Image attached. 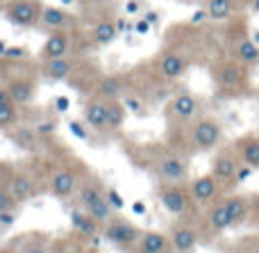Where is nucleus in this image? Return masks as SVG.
<instances>
[{
  "label": "nucleus",
  "instance_id": "obj_1",
  "mask_svg": "<svg viewBox=\"0 0 259 253\" xmlns=\"http://www.w3.org/2000/svg\"><path fill=\"white\" fill-rule=\"evenodd\" d=\"M211 78H214V85L216 91L225 98H234V96H241L248 91V66L239 64L237 59L232 57H225L214 62L211 66Z\"/></svg>",
  "mask_w": 259,
  "mask_h": 253
},
{
  "label": "nucleus",
  "instance_id": "obj_2",
  "mask_svg": "<svg viewBox=\"0 0 259 253\" xmlns=\"http://www.w3.org/2000/svg\"><path fill=\"white\" fill-rule=\"evenodd\" d=\"M184 139H187V149L191 153H207L221 146L223 141V126L219 119L214 117H198L184 128Z\"/></svg>",
  "mask_w": 259,
  "mask_h": 253
},
{
  "label": "nucleus",
  "instance_id": "obj_3",
  "mask_svg": "<svg viewBox=\"0 0 259 253\" xmlns=\"http://www.w3.org/2000/svg\"><path fill=\"white\" fill-rule=\"evenodd\" d=\"M150 169L159 178V183H173V185L189 183V160L175 149H161L159 153L152 155Z\"/></svg>",
  "mask_w": 259,
  "mask_h": 253
},
{
  "label": "nucleus",
  "instance_id": "obj_4",
  "mask_svg": "<svg viewBox=\"0 0 259 253\" xmlns=\"http://www.w3.org/2000/svg\"><path fill=\"white\" fill-rule=\"evenodd\" d=\"M157 199H159V205L175 217L178 222H184V219L193 217L196 212V203H193L191 194L187 190V183L184 185H173V183H159L157 187Z\"/></svg>",
  "mask_w": 259,
  "mask_h": 253
},
{
  "label": "nucleus",
  "instance_id": "obj_5",
  "mask_svg": "<svg viewBox=\"0 0 259 253\" xmlns=\"http://www.w3.org/2000/svg\"><path fill=\"white\" fill-rule=\"evenodd\" d=\"M77 199H80L82 210H84L91 219H96V222L100 224V228H103L105 222H109V219L114 217V210L107 201V194H105V190L96 180L82 183L80 192H77Z\"/></svg>",
  "mask_w": 259,
  "mask_h": 253
},
{
  "label": "nucleus",
  "instance_id": "obj_6",
  "mask_svg": "<svg viewBox=\"0 0 259 253\" xmlns=\"http://www.w3.org/2000/svg\"><path fill=\"white\" fill-rule=\"evenodd\" d=\"M100 233H103L107 244L130 253L134 246H137V242H139V237H141L143 231L137 226V224L130 222V219H123V217H116V214H114L109 222L103 224Z\"/></svg>",
  "mask_w": 259,
  "mask_h": 253
},
{
  "label": "nucleus",
  "instance_id": "obj_7",
  "mask_svg": "<svg viewBox=\"0 0 259 253\" xmlns=\"http://www.w3.org/2000/svg\"><path fill=\"white\" fill-rule=\"evenodd\" d=\"M200 117V98L191 91H178L166 105V119L175 128H187Z\"/></svg>",
  "mask_w": 259,
  "mask_h": 253
},
{
  "label": "nucleus",
  "instance_id": "obj_8",
  "mask_svg": "<svg viewBox=\"0 0 259 253\" xmlns=\"http://www.w3.org/2000/svg\"><path fill=\"white\" fill-rule=\"evenodd\" d=\"M239 171H241V160H239L234 146H228V149H221L216 153L214 162H211V176L219 180V185L225 190H232V187L239 185Z\"/></svg>",
  "mask_w": 259,
  "mask_h": 253
},
{
  "label": "nucleus",
  "instance_id": "obj_9",
  "mask_svg": "<svg viewBox=\"0 0 259 253\" xmlns=\"http://www.w3.org/2000/svg\"><path fill=\"white\" fill-rule=\"evenodd\" d=\"M82 173L73 167H57L53 173H50V180H48V192L50 196L59 201H66L71 196H77L82 187Z\"/></svg>",
  "mask_w": 259,
  "mask_h": 253
},
{
  "label": "nucleus",
  "instance_id": "obj_10",
  "mask_svg": "<svg viewBox=\"0 0 259 253\" xmlns=\"http://www.w3.org/2000/svg\"><path fill=\"white\" fill-rule=\"evenodd\" d=\"M44 3L41 0H18V3H5L3 14L12 25L16 27H34L41 21Z\"/></svg>",
  "mask_w": 259,
  "mask_h": 253
},
{
  "label": "nucleus",
  "instance_id": "obj_11",
  "mask_svg": "<svg viewBox=\"0 0 259 253\" xmlns=\"http://www.w3.org/2000/svg\"><path fill=\"white\" fill-rule=\"evenodd\" d=\"M187 190H189V194H191L196 208H209L211 203H216V201L223 196V187L219 185V180H216L211 173L191 178V180L187 183Z\"/></svg>",
  "mask_w": 259,
  "mask_h": 253
},
{
  "label": "nucleus",
  "instance_id": "obj_12",
  "mask_svg": "<svg viewBox=\"0 0 259 253\" xmlns=\"http://www.w3.org/2000/svg\"><path fill=\"white\" fill-rule=\"evenodd\" d=\"M155 71L159 73L161 80L173 82L189 71V57L184 53H180V50L166 48L164 53H159V57L155 59Z\"/></svg>",
  "mask_w": 259,
  "mask_h": 253
},
{
  "label": "nucleus",
  "instance_id": "obj_13",
  "mask_svg": "<svg viewBox=\"0 0 259 253\" xmlns=\"http://www.w3.org/2000/svg\"><path fill=\"white\" fill-rule=\"evenodd\" d=\"M170 237V249L173 253H196L198 244H200V231H198L193 224L178 222L168 233Z\"/></svg>",
  "mask_w": 259,
  "mask_h": 253
},
{
  "label": "nucleus",
  "instance_id": "obj_14",
  "mask_svg": "<svg viewBox=\"0 0 259 253\" xmlns=\"http://www.w3.org/2000/svg\"><path fill=\"white\" fill-rule=\"evenodd\" d=\"M75 50V39L71 30H57L46 37L41 46V59H55V57H68Z\"/></svg>",
  "mask_w": 259,
  "mask_h": 253
},
{
  "label": "nucleus",
  "instance_id": "obj_15",
  "mask_svg": "<svg viewBox=\"0 0 259 253\" xmlns=\"http://www.w3.org/2000/svg\"><path fill=\"white\" fill-rule=\"evenodd\" d=\"M230 57L237 59L243 66L252 68L259 64V46L248 32H241V34H237L230 41Z\"/></svg>",
  "mask_w": 259,
  "mask_h": 253
},
{
  "label": "nucleus",
  "instance_id": "obj_16",
  "mask_svg": "<svg viewBox=\"0 0 259 253\" xmlns=\"http://www.w3.org/2000/svg\"><path fill=\"white\" fill-rule=\"evenodd\" d=\"M7 190L12 192L14 201L21 205L36 194V180L32 178V173L23 171V169H14L7 178Z\"/></svg>",
  "mask_w": 259,
  "mask_h": 253
},
{
  "label": "nucleus",
  "instance_id": "obj_17",
  "mask_svg": "<svg viewBox=\"0 0 259 253\" xmlns=\"http://www.w3.org/2000/svg\"><path fill=\"white\" fill-rule=\"evenodd\" d=\"M223 203H225V208H228L232 228L243 226V224L250 222L252 210H255L250 196H246V194H228V196H223Z\"/></svg>",
  "mask_w": 259,
  "mask_h": 253
},
{
  "label": "nucleus",
  "instance_id": "obj_18",
  "mask_svg": "<svg viewBox=\"0 0 259 253\" xmlns=\"http://www.w3.org/2000/svg\"><path fill=\"white\" fill-rule=\"evenodd\" d=\"M202 224H205V231L209 233L211 237H219V235H223L225 231H230V228H232L228 208H225V203H223V196H221L216 203H211L209 208H207L205 222H202Z\"/></svg>",
  "mask_w": 259,
  "mask_h": 253
},
{
  "label": "nucleus",
  "instance_id": "obj_19",
  "mask_svg": "<svg viewBox=\"0 0 259 253\" xmlns=\"http://www.w3.org/2000/svg\"><path fill=\"white\" fill-rule=\"evenodd\" d=\"M77 68V59L73 57V55H68V57H55V59H41V76L46 78V80H66V78H71L73 73H75Z\"/></svg>",
  "mask_w": 259,
  "mask_h": 253
},
{
  "label": "nucleus",
  "instance_id": "obj_20",
  "mask_svg": "<svg viewBox=\"0 0 259 253\" xmlns=\"http://www.w3.org/2000/svg\"><path fill=\"white\" fill-rule=\"evenodd\" d=\"M5 89H7V94L12 96V100L18 105V107L30 105L32 100H34V96H36V78L16 76V78H12V80L5 85Z\"/></svg>",
  "mask_w": 259,
  "mask_h": 253
},
{
  "label": "nucleus",
  "instance_id": "obj_21",
  "mask_svg": "<svg viewBox=\"0 0 259 253\" xmlns=\"http://www.w3.org/2000/svg\"><path fill=\"white\" fill-rule=\"evenodd\" d=\"M39 25L48 32H57V30H71L75 27V16L71 12H66L64 7H53V5H44L41 12V21Z\"/></svg>",
  "mask_w": 259,
  "mask_h": 253
},
{
  "label": "nucleus",
  "instance_id": "obj_22",
  "mask_svg": "<svg viewBox=\"0 0 259 253\" xmlns=\"http://www.w3.org/2000/svg\"><path fill=\"white\" fill-rule=\"evenodd\" d=\"M130 253H173L168 233L143 231L141 237H139V242H137V246H134Z\"/></svg>",
  "mask_w": 259,
  "mask_h": 253
},
{
  "label": "nucleus",
  "instance_id": "obj_23",
  "mask_svg": "<svg viewBox=\"0 0 259 253\" xmlns=\"http://www.w3.org/2000/svg\"><path fill=\"white\" fill-rule=\"evenodd\" d=\"M84 123L96 132H109L107 130V100L98 98V96H94V98L87 100Z\"/></svg>",
  "mask_w": 259,
  "mask_h": 253
},
{
  "label": "nucleus",
  "instance_id": "obj_24",
  "mask_svg": "<svg viewBox=\"0 0 259 253\" xmlns=\"http://www.w3.org/2000/svg\"><path fill=\"white\" fill-rule=\"evenodd\" d=\"M241 5L237 0H205V12L209 21L216 23H230L239 16Z\"/></svg>",
  "mask_w": 259,
  "mask_h": 253
},
{
  "label": "nucleus",
  "instance_id": "obj_25",
  "mask_svg": "<svg viewBox=\"0 0 259 253\" xmlns=\"http://www.w3.org/2000/svg\"><path fill=\"white\" fill-rule=\"evenodd\" d=\"M234 151H237L241 164L250 167L252 171L259 169V135H243L234 141Z\"/></svg>",
  "mask_w": 259,
  "mask_h": 253
},
{
  "label": "nucleus",
  "instance_id": "obj_26",
  "mask_svg": "<svg viewBox=\"0 0 259 253\" xmlns=\"http://www.w3.org/2000/svg\"><path fill=\"white\" fill-rule=\"evenodd\" d=\"M125 94V80L121 76H103L96 85V96L103 100H121Z\"/></svg>",
  "mask_w": 259,
  "mask_h": 253
},
{
  "label": "nucleus",
  "instance_id": "obj_27",
  "mask_svg": "<svg viewBox=\"0 0 259 253\" xmlns=\"http://www.w3.org/2000/svg\"><path fill=\"white\" fill-rule=\"evenodd\" d=\"M18 123V105L12 100L5 87H0V130H12Z\"/></svg>",
  "mask_w": 259,
  "mask_h": 253
},
{
  "label": "nucleus",
  "instance_id": "obj_28",
  "mask_svg": "<svg viewBox=\"0 0 259 253\" xmlns=\"http://www.w3.org/2000/svg\"><path fill=\"white\" fill-rule=\"evenodd\" d=\"M127 119V107L123 105V100H107V130L116 132L123 128Z\"/></svg>",
  "mask_w": 259,
  "mask_h": 253
},
{
  "label": "nucleus",
  "instance_id": "obj_29",
  "mask_svg": "<svg viewBox=\"0 0 259 253\" xmlns=\"http://www.w3.org/2000/svg\"><path fill=\"white\" fill-rule=\"evenodd\" d=\"M116 37H118L116 21H100L98 25H94V30H91V41H94V44H98V46L112 44Z\"/></svg>",
  "mask_w": 259,
  "mask_h": 253
},
{
  "label": "nucleus",
  "instance_id": "obj_30",
  "mask_svg": "<svg viewBox=\"0 0 259 253\" xmlns=\"http://www.w3.org/2000/svg\"><path fill=\"white\" fill-rule=\"evenodd\" d=\"M73 226L75 231H80L82 235H96L100 231V224L96 219H91L89 214L82 210V212H73Z\"/></svg>",
  "mask_w": 259,
  "mask_h": 253
},
{
  "label": "nucleus",
  "instance_id": "obj_31",
  "mask_svg": "<svg viewBox=\"0 0 259 253\" xmlns=\"http://www.w3.org/2000/svg\"><path fill=\"white\" fill-rule=\"evenodd\" d=\"M16 201H14L12 192L7 190V180L0 183V214L3 212H14V208H16Z\"/></svg>",
  "mask_w": 259,
  "mask_h": 253
},
{
  "label": "nucleus",
  "instance_id": "obj_32",
  "mask_svg": "<svg viewBox=\"0 0 259 253\" xmlns=\"http://www.w3.org/2000/svg\"><path fill=\"white\" fill-rule=\"evenodd\" d=\"M105 194H107V201H109V205H112L114 212H116V210H123V208H125V201L121 199V194H118L116 190H107Z\"/></svg>",
  "mask_w": 259,
  "mask_h": 253
},
{
  "label": "nucleus",
  "instance_id": "obj_33",
  "mask_svg": "<svg viewBox=\"0 0 259 253\" xmlns=\"http://www.w3.org/2000/svg\"><path fill=\"white\" fill-rule=\"evenodd\" d=\"M23 253H50L48 246L41 244V242H32V244H27L25 249H23Z\"/></svg>",
  "mask_w": 259,
  "mask_h": 253
},
{
  "label": "nucleus",
  "instance_id": "obj_34",
  "mask_svg": "<svg viewBox=\"0 0 259 253\" xmlns=\"http://www.w3.org/2000/svg\"><path fill=\"white\" fill-rule=\"evenodd\" d=\"M134 32H137V34H148V32H150V23H148L146 18H139V21L134 23Z\"/></svg>",
  "mask_w": 259,
  "mask_h": 253
},
{
  "label": "nucleus",
  "instance_id": "obj_35",
  "mask_svg": "<svg viewBox=\"0 0 259 253\" xmlns=\"http://www.w3.org/2000/svg\"><path fill=\"white\" fill-rule=\"evenodd\" d=\"M125 14H139V0H127Z\"/></svg>",
  "mask_w": 259,
  "mask_h": 253
},
{
  "label": "nucleus",
  "instance_id": "obj_36",
  "mask_svg": "<svg viewBox=\"0 0 259 253\" xmlns=\"http://www.w3.org/2000/svg\"><path fill=\"white\" fill-rule=\"evenodd\" d=\"M71 130H73V132H75V135H77V137H80V139H87V132H84V130H82V128H80V123L71 121Z\"/></svg>",
  "mask_w": 259,
  "mask_h": 253
},
{
  "label": "nucleus",
  "instance_id": "obj_37",
  "mask_svg": "<svg viewBox=\"0 0 259 253\" xmlns=\"http://www.w3.org/2000/svg\"><path fill=\"white\" fill-rule=\"evenodd\" d=\"M66 107H68V98H57V110H62L64 112Z\"/></svg>",
  "mask_w": 259,
  "mask_h": 253
},
{
  "label": "nucleus",
  "instance_id": "obj_38",
  "mask_svg": "<svg viewBox=\"0 0 259 253\" xmlns=\"http://www.w3.org/2000/svg\"><path fill=\"white\" fill-rule=\"evenodd\" d=\"M250 9H252V12H255V14H259V0H252Z\"/></svg>",
  "mask_w": 259,
  "mask_h": 253
},
{
  "label": "nucleus",
  "instance_id": "obj_39",
  "mask_svg": "<svg viewBox=\"0 0 259 253\" xmlns=\"http://www.w3.org/2000/svg\"><path fill=\"white\" fill-rule=\"evenodd\" d=\"M237 3L241 5V7H250V5H252V0H237Z\"/></svg>",
  "mask_w": 259,
  "mask_h": 253
},
{
  "label": "nucleus",
  "instance_id": "obj_40",
  "mask_svg": "<svg viewBox=\"0 0 259 253\" xmlns=\"http://www.w3.org/2000/svg\"><path fill=\"white\" fill-rule=\"evenodd\" d=\"M5 50H7V44H5V41H0V55H5Z\"/></svg>",
  "mask_w": 259,
  "mask_h": 253
},
{
  "label": "nucleus",
  "instance_id": "obj_41",
  "mask_svg": "<svg viewBox=\"0 0 259 253\" xmlns=\"http://www.w3.org/2000/svg\"><path fill=\"white\" fill-rule=\"evenodd\" d=\"M80 3H84V5H94V3H100V0H80Z\"/></svg>",
  "mask_w": 259,
  "mask_h": 253
},
{
  "label": "nucleus",
  "instance_id": "obj_42",
  "mask_svg": "<svg viewBox=\"0 0 259 253\" xmlns=\"http://www.w3.org/2000/svg\"><path fill=\"white\" fill-rule=\"evenodd\" d=\"M0 253H14L12 249H0Z\"/></svg>",
  "mask_w": 259,
  "mask_h": 253
},
{
  "label": "nucleus",
  "instance_id": "obj_43",
  "mask_svg": "<svg viewBox=\"0 0 259 253\" xmlns=\"http://www.w3.org/2000/svg\"><path fill=\"white\" fill-rule=\"evenodd\" d=\"M7 3H18V0H7Z\"/></svg>",
  "mask_w": 259,
  "mask_h": 253
},
{
  "label": "nucleus",
  "instance_id": "obj_44",
  "mask_svg": "<svg viewBox=\"0 0 259 253\" xmlns=\"http://www.w3.org/2000/svg\"><path fill=\"white\" fill-rule=\"evenodd\" d=\"M5 3H7V0H0V5H5Z\"/></svg>",
  "mask_w": 259,
  "mask_h": 253
}]
</instances>
